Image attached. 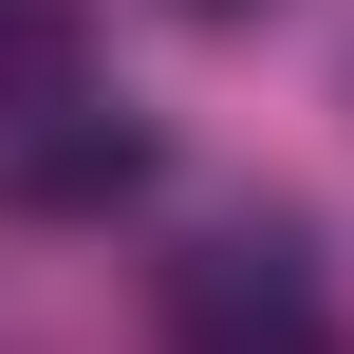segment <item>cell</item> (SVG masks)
Here are the masks:
<instances>
[{"label":"cell","instance_id":"1","mask_svg":"<svg viewBox=\"0 0 354 354\" xmlns=\"http://www.w3.org/2000/svg\"><path fill=\"white\" fill-rule=\"evenodd\" d=\"M168 354H336V299H317L299 224H224L168 280Z\"/></svg>","mask_w":354,"mask_h":354},{"label":"cell","instance_id":"2","mask_svg":"<svg viewBox=\"0 0 354 354\" xmlns=\"http://www.w3.org/2000/svg\"><path fill=\"white\" fill-rule=\"evenodd\" d=\"M0 187H19L37 224H112V205L149 187V131H131V112H75V93H56V112L19 131V168H0Z\"/></svg>","mask_w":354,"mask_h":354},{"label":"cell","instance_id":"3","mask_svg":"<svg viewBox=\"0 0 354 354\" xmlns=\"http://www.w3.org/2000/svg\"><path fill=\"white\" fill-rule=\"evenodd\" d=\"M56 93H75V37H56V0H0V112L37 131Z\"/></svg>","mask_w":354,"mask_h":354},{"label":"cell","instance_id":"4","mask_svg":"<svg viewBox=\"0 0 354 354\" xmlns=\"http://www.w3.org/2000/svg\"><path fill=\"white\" fill-rule=\"evenodd\" d=\"M187 19H243V0H187Z\"/></svg>","mask_w":354,"mask_h":354}]
</instances>
